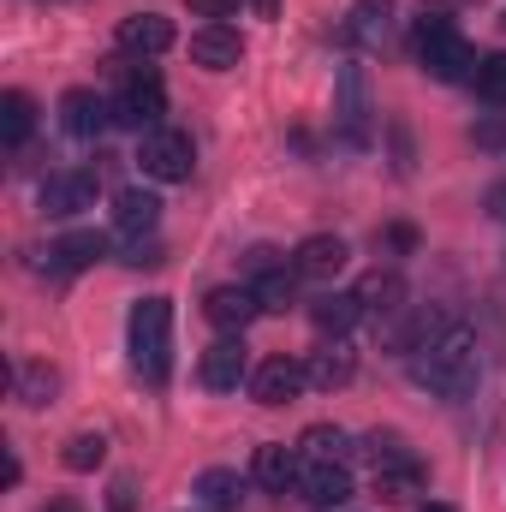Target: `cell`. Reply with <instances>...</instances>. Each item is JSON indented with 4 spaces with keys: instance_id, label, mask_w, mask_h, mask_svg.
<instances>
[{
    "instance_id": "obj_21",
    "label": "cell",
    "mask_w": 506,
    "mask_h": 512,
    "mask_svg": "<svg viewBox=\"0 0 506 512\" xmlns=\"http://www.w3.org/2000/svg\"><path fill=\"white\" fill-rule=\"evenodd\" d=\"M298 453H304L310 465H346L352 435H346V429H334V423H310V429L298 435Z\"/></svg>"
},
{
    "instance_id": "obj_18",
    "label": "cell",
    "mask_w": 506,
    "mask_h": 512,
    "mask_svg": "<svg viewBox=\"0 0 506 512\" xmlns=\"http://www.w3.org/2000/svg\"><path fill=\"white\" fill-rule=\"evenodd\" d=\"M358 316H364V298H358V292H322V298L310 304V322H316L322 340H346V334L358 328Z\"/></svg>"
},
{
    "instance_id": "obj_34",
    "label": "cell",
    "mask_w": 506,
    "mask_h": 512,
    "mask_svg": "<svg viewBox=\"0 0 506 512\" xmlns=\"http://www.w3.org/2000/svg\"><path fill=\"white\" fill-rule=\"evenodd\" d=\"M483 209H489V221H506V179H495V185L483 191Z\"/></svg>"
},
{
    "instance_id": "obj_15",
    "label": "cell",
    "mask_w": 506,
    "mask_h": 512,
    "mask_svg": "<svg viewBox=\"0 0 506 512\" xmlns=\"http://www.w3.org/2000/svg\"><path fill=\"white\" fill-rule=\"evenodd\" d=\"M155 221H161V197L155 191H143V185H131V191H120L114 197V233L120 239H149L155 233Z\"/></svg>"
},
{
    "instance_id": "obj_25",
    "label": "cell",
    "mask_w": 506,
    "mask_h": 512,
    "mask_svg": "<svg viewBox=\"0 0 506 512\" xmlns=\"http://www.w3.org/2000/svg\"><path fill=\"white\" fill-rule=\"evenodd\" d=\"M358 298H364V316H399V310H405V280H399L393 268H387V274L376 268V274L358 286Z\"/></svg>"
},
{
    "instance_id": "obj_29",
    "label": "cell",
    "mask_w": 506,
    "mask_h": 512,
    "mask_svg": "<svg viewBox=\"0 0 506 512\" xmlns=\"http://www.w3.org/2000/svg\"><path fill=\"white\" fill-rule=\"evenodd\" d=\"M471 90H477L489 108H506V54H489V60H477V78H471Z\"/></svg>"
},
{
    "instance_id": "obj_37",
    "label": "cell",
    "mask_w": 506,
    "mask_h": 512,
    "mask_svg": "<svg viewBox=\"0 0 506 512\" xmlns=\"http://www.w3.org/2000/svg\"><path fill=\"white\" fill-rule=\"evenodd\" d=\"M54 512H72V501H60V507H54Z\"/></svg>"
},
{
    "instance_id": "obj_35",
    "label": "cell",
    "mask_w": 506,
    "mask_h": 512,
    "mask_svg": "<svg viewBox=\"0 0 506 512\" xmlns=\"http://www.w3.org/2000/svg\"><path fill=\"white\" fill-rule=\"evenodd\" d=\"M256 18H280V0H245Z\"/></svg>"
},
{
    "instance_id": "obj_31",
    "label": "cell",
    "mask_w": 506,
    "mask_h": 512,
    "mask_svg": "<svg viewBox=\"0 0 506 512\" xmlns=\"http://www.w3.org/2000/svg\"><path fill=\"white\" fill-rule=\"evenodd\" d=\"M364 459L381 471V465H393V459H411V453H405V441H399V435H381V429H376V435H364Z\"/></svg>"
},
{
    "instance_id": "obj_11",
    "label": "cell",
    "mask_w": 506,
    "mask_h": 512,
    "mask_svg": "<svg viewBox=\"0 0 506 512\" xmlns=\"http://www.w3.org/2000/svg\"><path fill=\"white\" fill-rule=\"evenodd\" d=\"M346 262H352V251H346L340 233H310V239L292 251V268H298L304 280H334V274H346Z\"/></svg>"
},
{
    "instance_id": "obj_24",
    "label": "cell",
    "mask_w": 506,
    "mask_h": 512,
    "mask_svg": "<svg viewBox=\"0 0 506 512\" xmlns=\"http://www.w3.org/2000/svg\"><path fill=\"white\" fill-rule=\"evenodd\" d=\"M30 131H36V102L24 90H6L0 96V137H6V149H24Z\"/></svg>"
},
{
    "instance_id": "obj_36",
    "label": "cell",
    "mask_w": 506,
    "mask_h": 512,
    "mask_svg": "<svg viewBox=\"0 0 506 512\" xmlns=\"http://www.w3.org/2000/svg\"><path fill=\"white\" fill-rule=\"evenodd\" d=\"M423 512H453V507H441V501H435V507H423Z\"/></svg>"
},
{
    "instance_id": "obj_1",
    "label": "cell",
    "mask_w": 506,
    "mask_h": 512,
    "mask_svg": "<svg viewBox=\"0 0 506 512\" xmlns=\"http://www.w3.org/2000/svg\"><path fill=\"white\" fill-rule=\"evenodd\" d=\"M411 376H417V387H429L435 399H465V393H477V382H483L477 334H471V328H447L435 346L411 352Z\"/></svg>"
},
{
    "instance_id": "obj_23",
    "label": "cell",
    "mask_w": 506,
    "mask_h": 512,
    "mask_svg": "<svg viewBox=\"0 0 506 512\" xmlns=\"http://www.w3.org/2000/svg\"><path fill=\"white\" fill-rule=\"evenodd\" d=\"M387 30H393V0H358V6H352L346 36H352L358 48H381V42H387Z\"/></svg>"
},
{
    "instance_id": "obj_38",
    "label": "cell",
    "mask_w": 506,
    "mask_h": 512,
    "mask_svg": "<svg viewBox=\"0 0 506 512\" xmlns=\"http://www.w3.org/2000/svg\"><path fill=\"white\" fill-rule=\"evenodd\" d=\"M501 30H506V12H501Z\"/></svg>"
},
{
    "instance_id": "obj_30",
    "label": "cell",
    "mask_w": 506,
    "mask_h": 512,
    "mask_svg": "<svg viewBox=\"0 0 506 512\" xmlns=\"http://www.w3.org/2000/svg\"><path fill=\"white\" fill-rule=\"evenodd\" d=\"M54 387H60V370H48V364H24L18 370V399L24 405H48Z\"/></svg>"
},
{
    "instance_id": "obj_6",
    "label": "cell",
    "mask_w": 506,
    "mask_h": 512,
    "mask_svg": "<svg viewBox=\"0 0 506 512\" xmlns=\"http://www.w3.org/2000/svg\"><path fill=\"white\" fill-rule=\"evenodd\" d=\"M161 114H167V90H161V72L155 66H131L126 84H120V96H114V120L131 126L137 137L143 131L161 126Z\"/></svg>"
},
{
    "instance_id": "obj_8",
    "label": "cell",
    "mask_w": 506,
    "mask_h": 512,
    "mask_svg": "<svg viewBox=\"0 0 506 512\" xmlns=\"http://www.w3.org/2000/svg\"><path fill=\"white\" fill-rule=\"evenodd\" d=\"M197 382L209 387V393H233L239 382H251V358H245V340H239V334H221V340L203 352V364H197Z\"/></svg>"
},
{
    "instance_id": "obj_7",
    "label": "cell",
    "mask_w": 506,
    "mask_h": 512,
    "mask_svg": "<svg viewBox=\"0 0 506 512\" xmlns=\"http://www.w3.org/2000/svg\"><path fill=\"white\" fill-rule=\"evenodd\" d=\"M96 191H102V173H96V167L54 173V179L42 185V215H54V221H72V215L96 209Z\"/></svg>"
},
{
    "instance_id": "obj_12",
    "label": "cell",
    "mask_w": 506,
    "mask_h": 512,
    "mask_svg": "<svg viewBox=\"0 0 506 512\" xmlns=\"http://www.w3.org/2000/svg\"><path fill=\"white\" fill-rule=\"evenodd\" d=\"M114 42H120V54H167V48H173V18H161V12H131V18H120Z\"/></svg>"
},
{
    "instance_id": "obj_2",
    "label": "cell",
    "mask_w": 506,
    "mask_h": 512,
    "mask_svg": "<svg viewBox=\"0 0 506 512\" xmlns=\"http://www.w3.org/2000/svg\"><path fill=\"white\" fill-rule=\"evenodd\" d=\"M131 370L143 382H167V352H173V304L167 298H137L126 316Z\"/></svg>"
},
{
    "instance_id": "obj_20",
    "label": "cell",
    "mask_w": 506,
    "mask_h": 512,
    "mask_svg": "<svg viewBox=\"0 0 506 512\" xmlns=\"http://www.w3.org/2000/svg\"><path fill=\"white\" fill-rule=\"evenodd\" d=\"M197 501H203V512H239V501H245V477L239 471H227V465H209L203 477H197V489H191Z\"/></svg>"
},
{
    "instance_id": "obj_4",
    "label": "cell",
    "mask_w": 506,
    "mask_h": 512,
    "mask_svg": "<svg viewBox=\"0 0 506 512\" xmlns=\"http://www.w3.org/2000/svg\"><path fill=\"white\" fill-rule=\"evenodd\" d=\"M334 131L352 149H370L376 143V96H370L364 60H340V78H334Z\"/></svg>"
},
{
    "instance_id": "obj_27",
    "label": "cell",
    "mask_w": 506,
    "mask_h": 512,
    "mask_svg": "<svg viewBox=\"0 0 506 512\" xmlns=\"http://www.w3.org/2000/svg\"><path fill=\"white\" fill-rule=\"evenodd\" d=\"M298 280H304V274L286 262V268H274V274L251 280V286H256V298H262V310H274V316H280V310H292V304H298Z\"/></svg>"
},
{
    "instance_id": "obj_26",
    "label": "cell",
    "mask_w": 506,
    "mask_h": 512,
    "mask_svg": "<svg viewBox=\"0 0 506 512\" xmlns=\"http://www.w3.org/2000/svg\"><path fill=\"white\" fill-rule=\"evenodd\" d=\"M376 495L381 501H417L423 495V465L417 459H393L376 471Z\"/></svg>"
},
{
    "instance_id": "obj_17",
    "label": "cell",
    "mask_w": 506,
    "mask_h": 512,
    "mask_svg": "<svg viewBox=\"0 0 506 512\" xmlns=\"http://www.w3.org/2000/svg\"><path fill=\"white\" fill-rule=\"evenodd\" d=\"M102 256H108V233L84 227V233H66V239L48 245V268L54 274H78V268H96Z\"/></svg>"
},
{
    "instance_id": "obj_33",
    "label": "cell",
    "mask_w": 506,
    "mask_h": 512,
    "mask_svg": "<svg viewBox=\"0 0 506 512\" xmlns=\"http://www.w3.org/2000/svg\"><path fill=\"white\" fill-rule=\"evenodd\" d=\"M197 18H209V24H221V18H233L239 12V0H185Z\"/></svg>"
},
{
    "instance_id": "obj_5",
    "label": "cell",
    "mask_w": 506,
    "mask_h": 512,
    "mask_svg": "<svg viewBox=\"0 0 506 512\" xmlns=\"http://www.w3.org/2000/svg\"><path fill=\"white\" fill-rule=\"evenodd\" d=\"M137 167H143V179H155V185H179V179H191V167H197V149H191V137L173 126H155L137 137Z\"/></svg>"
},
{
    "instance_id": "obj_10",
    "label": "cell",
    "mask_w": 506,
    "mask_h": 512,
    "mask_svg": "<svg viewBox=\"0 0 506 512\" xmlns=\"http://www.w3.org/2000/svg\"><path fill=\"white\" fill-rule=\"evenodd\" d=\"M203 316H209V328H221V334H245L256 316H262V298H256V286H215V292L203 298Z\"/></svg>"
},
{
    "instance_id": "obj_16",
    "label": "cell",
    "mask_w": 506,
    "mask_h": 512,
    "mask_svg": "<svg viewBox=\"0 0 506 512\" xmlns=\"http://www.w3.org/2000/svg\"><path fill=\"white\" fill-rule=\"evenodd\" d=\"M191 60H197L203 72H233V66L245 60V42H239V30H227V24H203V30L191 36Z\"/></svg>"
},
{
    "instance_id": "obj_3",
    "label": "cell",
    "mask_w": 506,
    "mask_h": 512,
    "mask_svg": "<svg viewBox=\"0 0 506 512\" xmlns=\"http://www.w3.org/2000/svg\"><path fill=\"white\" fill-rule=\"evenodd\" d=\"M417 60L441 84H471L477 78V54H471V42L459 36V24L447 12H423L417 18Z\"/></svg>"
},
{
    "instance_id": "obj_14",
    "label": "cell",
    "mask_w": 506,
    "mask_h": 512,
    "mask_svg": "<svg viewBox=\"0 0 506 512\" xmlns=\"http://www.w3.org/2000/svg\"><path fill=\"white\" fill-rule=\"evenodd\" d=\"M251 471H256V483H262V489L286 495L292 483H304V453H298V447H286V441H262Z\"/></svg>"
},
{
    "instance_id": "obj_9",
    "label": "cell",
    "mask_w": 506,
    "mask_h": 512,
    "mask_svg": "<svg viewBox=\"0 0 506 512\" xmlns=\"http://www.w3.org/2000/svg\"><path fill=\"white\" fill-rule=\"evenodd\" d=\"M304 387H310V370L292 364V358H262V364L251 370V399L256 405H292Z\"/></svg>"
},
{
    "instance_id": "obj_19",
    "label": "cell",
    "mask_w": 506,
    "mask_h": 512,
    "mask_svg": "<svg viewBox=\"0 0 506 512\" xmlns=\"http://www.w3.org/2000/svg\"><path fill=\"white\" fill-rule=\"evenodd\" d=\"M304 501L322 512H340L352 501V471L346 465H310L304 471Z\"/></svg>"
},
{
    "instance_id": "obj_13",
    "label": "cell",
    "mask_w": 506,
    "mask_h": 512,
    "mask_svg": "<svg viewBox=\"0 0 506 512\" xmlns=\"http://www.w3.org/2000/svg\"><path fill=\"white\" fill-rule=\"evenodd\" d=\"M114 120V102H102L96 90H66L60 96V126H66V137H102V126Z\"/></svg>"
},
{
    "instance_id": "obj_22",
    "label": "cell",
    "mask_w": 506,
    "mask_h": 512,
    "mask_svg": "<svg viewBox=\"0 0 506 512\" xmlns=\"http://www.w3.org/2000/svg\"><path fill=\"white\" fill-rule=\"evenodd\" d=\"M304 370H310V387L334 393V387H346L352 376H358V358L346 352V340H334V346H322V352H316V358H310Z\"/></svg>"
},
{
    "instance_id": "obj_28",
    "label": "cell",
    "mask_w": 506,
    "mask_h": 512,
    "mask_svg": "<svg viewBox=\"0 0 506 512\" xmlns=\"http://www.w3.org/2000/svg\"><path fill=\"white\" fill-rule=\"evenodd\" d=\"M102 459H108V435H102V429H78V435L66 441V453H60L66 471H96Z\"/></svg>"
},
{
    "instance_id": "obj_32",
    "label": "cell",
    "mask_w": 506,
    "mask_h": 512,
    "mask_svg": "<svg viewBox=\"0 0 506 512\" xmlns=\"http://www.w3.org/2000/svg\"><path fill=\"white\" fill-rule=\"evenodd\" d=\"M292 256H280V251H268V245H256V251H245V274L251 280H262V274H274V268H286Z\"/></svg>"
}]
</instances>
